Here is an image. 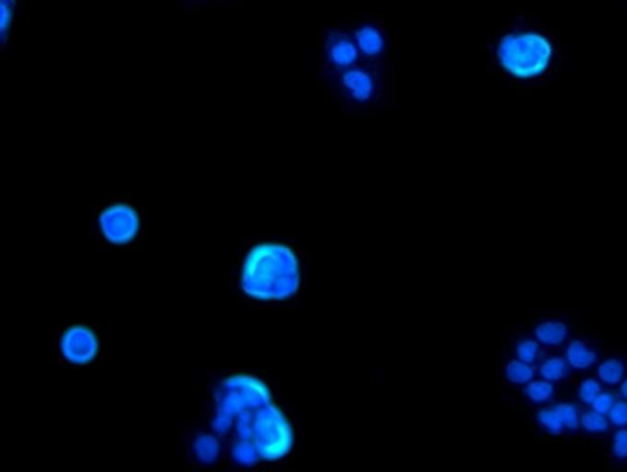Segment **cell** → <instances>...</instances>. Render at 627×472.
Listing matches in <instances>:
<instances>
[{"mask_svg":"<svg viewBox=\"0 0 627 472\" xmlns=\"http://www.w3.org/2000/svg\"><path fill=\"white\" fill-rule=\"evenodd\" d=\"M555 409L560 415L564 427L570 431H576L580 426L577 407L572 404H560V405L556 406Z\"/></svg>","mask_w":627,"mask_h":472,"instance_id":"18","label":"cell"},{"mask_svg":"<svg viewBox=\"0 0 627 472\" xmlns=\"http://www.w3.org/2000/svg\"><path fill=\"white\" fill-rule=\"evenodd\" d=\"M250 440L264 460H277L292 448L293 434L290 426L273 402L256 410L250 426Z\"/></svg>","mask_w":627,"mask_h":472,"instance_id":"4","label":"cell"},{"mask_svg":"<svg viewBox=\"0 0 627 472\" xmlns=\"http://www.w3.org/2000/svg\"><path fill=\"white\" fill-rule=\"evenodd\" d=\"M624 373H625L624 363L616 358H610L608 361L603 362L598 367V376H599L600 380L609 385L620 383L624 377Z\"/></svg>","mask_w":627,"mask_h":472,"instance_id":"12","label":"cell"},{"mask_svg":"<svg viewBox=\"0 0 627 472\" xmlns=\"http://www.w3.org/2000/svg\"><path fill=\"white\" fill-rule=\"evenodd\" d=\"M196 451L200 454L201 459L212 460L217 455V444L211 437H202L198 440Z\"/></svg>","mask_w":627,"mask_h":472,"instance_id":"22","label":"cell"},{"mask_svg":"<svg viewBox=\"0 0 627 472\" xmlns=\"http://www.w3.org/2000/svg\"><path fill=\"white\" fill-rule=\"evenodd\" d=\"M613 453L619 459L627 458V429H620L613 438Z\"/></svg>","mask_w":627,"mask_h":472,"instance_id":"23","label":"cell"},{"mask_svg":"<svg viewBox=\"0 0 627 472\" xmlns=\"http://www.w3.org/2000/svg\"><path fill=\"white\" fill-rule=\"evenodd\" d=\"M498 56L502 68L517 78H533L544 72L551 58V45L534 32L509 34L500 42Z\"/></svg>","mask_w":627,"mask_h":472,"instance_id":"2","label":"cell"},{"mask_svg":"<svg viewBox=\"0 0 627 472\" xmlns=\"http://www.w3.org/2000/svg\"><path fill=\"white\" fill-rule=\"evenodd\" d=\"M609 418L614 426H617V427L627 426V402L625 401L615 402L609 411Z\"/></svg>","mask_w":627,"mask_h":472,"instance_id":"21","label":"cell"},{"mask_svg":"<svg viewBox=\"0 0 627 472\" xmlns=\"http://www.w3.org/2000/svg\"><path fill=\"white\" fill-rule=\"evenodd\" d=\"M566 360L573 368L584 369L593 365L597 355L582 340H573L567 346Z\"/></svg>","mask_w":627,"mask_h":472,"instance_id":"10","label":"cell"},{"mask_svg":"<svg viewBox=\"0 0 627 472\" xmlns=\"http://www.w3.org/2000/svg\"><path fill=\"white\" fill-rule=\"evenodd\" d=\"M506 377L512 383H528L534 377V369L529 366V363L521 360H515L511 361L506 367Z\"/></svg>","mask_w":627,"mask_h":472,"instance_id":"14","label":"cell"},{"mask_svg":"<svg viewBox=\"0 0 627 472\" xmlns=\"http://www.w3.org/2000/svg\"><path fill=\"white\" fill-rule=\"evenodd\" d=\"M218 415L215 427L224 432L233 426L234 420L246 412L255 411L271 402L266 385L256 378L235 376L224 382L217 394Z\"/></svg>","mask_w":627,"mask_h":472,"instance_id":"3","label":"cell"},{"mask_svg":"<svg viewBox=\"0 0 627 472\" xmlns=\"http://www.w3.org/2000/svg\"><path fill=\"white\" fill-rule=\"evenodd\" d=\"M614 404H615V400L610 393H600L591 405L593 407L594 411L606 415V413H609Z\"/></svg>","mask_w":627,"mask_h":472,"instance_id":"24","label":"cell"},{"mask_svg":"<svg viewBox=\"0 0 627 472\" xmlns=\"http://www.w3.org/2000/svg\"><path fill=\"white\" fill-rule=\"evenodd\" d=\"M61 351L72 363L85 365L92 361L97 355L98 340L89 328L76 325L64 334L61 340Z\"/></svg>","mask_w":627,"mask_h":472,"instance_id":"6","label":"cell"},{"mask_svg":"<svg viewBox=\"0 0 627 472\" xmlns=\"http://www.w3.org/2000/svg\"><path fill=\"white\" fill-rule=\"evenodd\" d=\"M0 6H0L1 8V30H3V34H6V30L12 23L14 0H1Z\"/></svg>","mask_w":627,"mask_h":472,"instance_id":"25","label":"cell"},{"mask_svg":"<svg viewBox=\"0 0 627 472\" xmlns=\"http://www.w3.org/2000/svg\"><path fill=\"white\" fill-rule=\"evenodd\" d=\"M299 263L282 245H256L246 258L242 276L245 294L257 300H284L299 289Z\"/></svg>","mask_w":627,"mask_h":472,"instance_id":"1","label":"cell"},{"mask_svg":"<svg viewBox=\"0 0 627 472\" xmlns=\"http://www.w3.org/2000/svg\"><path fill=\"white\" fill-rule=\"evenodd\" d=\"M100 228L108 240L116 245L128 243L139 231V217L131 206L118 204L100 215Z\"/></svg>","mask_w":627,"mask_h":472,"instance_id":"5","label":"cell"},{"mask_svg":"<svg viewBox=\"0 0 627 472\" xmlns=\"http://www.w3.org/2000/svg\"><path fill=\"white\" fill-rule=\"evenodd\" d=\"M357 43L359 50L367 56H378L385 45L383 36L379 28L372 25H364L357 31Z\"/></svg>","mask_w":627,"mask_h":472,"instance_id":"9","label":"cell"},{"mask_svg":"<svg viewBox=\"0 0 627 472\" xmlns=\"http://www.w3.org/2000/svg\"><path fill=\"white\" fill-rule=\"evenodd\" d=\"M328 54L333 64L337 67H350L357 61L358 50L353 42L346 36H334L330 42Z\"/></svg>","mask_w":627,"mask_h":472,"instance_id":"8","label":"cell"},{"mask_svg":"<svg viewBox=\"0 0 627 472\" xmlns=\"http://www.w3.org/2000/svg\"><path fill=\"white\" fill-rule=\"evenodd\" d=\"M526 394L533 402H544L553 398L554 387L549 380H535L528 384Z\"/></svg>","mask_w":627,"mask_h":472,"instance_id":"15","label":"cell"},{"mask_svg":"<svg viewBox=\"0 0 627 472\" xmlns=\"http://www.w3.org/2000/svg\"><path fill=\"white\" fill-rule=\"evenodd\" d=\"M540 347L535 340H523L517 347V355L521 361L526 363H533L538 358Z\"/></svg>","mask_w":627,"mask_h":472,"instance_id":"20","label":"cell"},{"mask_svg":"<svg viewBox=\"0 0 627 472\" xmlns=\"http://www.w3.org/2000/svg\"><path fill=\"white\" fill-rule=\"evenodd\" d=\"M600 393H602V387L598 383V380H595L593 378H588V379L582 380L581 384H580V388H578L580 400L584 402V404H592L594 399Z\"/></svg>","mask_w":627,"mask_h":472,"instance_id":"19","label":"cell"},{"mask_svg":"<svg viewBox=\"0 0 627 472\" xmlns=\"http://www.w3.org/2000/svg\"><path fill=\"white\" fill-rule=\"evenodd\" d=\"M580 422L582 427L591 433H603L609 428V422L605 415L597 411H587L583 413Z\"/></svg>","mask_w":627,"mask_h":472,"instance_id":"17","label":"cell"},{"mask_svg":"<svg viewBox=\"0 0 627 472\" xmlns=\"http://www.w3.org/2000/svg\"><path fill=\"white\" fill-rule=\"evenodd\" d=\"M567 336V327L562 322L549 320L542 322L535 329V338L540 344L546 346L561 345Z\"/></svg>","mask_w":627,"mask_h":472,"instance_id":"11","label":"cell"},{"mask_svg":"<svg viewBox=\"0 0 627 472\" xmlns=\"http://www.w3.org/2000/svg\"><path fill=\"white\" fill-rule=\"evenodd\" d=\"M342 83L357 101H367L372 97L374 81L369 72L361 69H352L344 74Z\"/></svg>","mask_w":627,"mask_h":472,"instance_id":"7","label":"cell"},{"mask_svg":"<svg viewBox=\"0 0 627 472\" xmlns=\"http://www.w3.org/2000/svg\"><path fill=\"white\" fill-rule=\"evenodd\" d=\"M537 418L540 426L550 434H561L565 428L556 409H542L539 410Z\"/></svg>","mask_w":627,"mask_h":472,"instance_id":"16","label":"cell"},{"mask_svg":"<svg viewBox=\"0 0 627 472\" xmlns=\"http://www.w3.org/2000/svg\"><path fill=\"white\" fill-rule=\"evenodd\" d=\"M566 371V361L562 357L554 356V357H550V358L545 360L542 363L539 373H540L542 377L544 378L545 380L555 382V380H560V379L565 377Z\"/></svg>","mask_w":627,"mask_h":472,"instance_id":"13","label":"cell"},{"mask_svg":"<svg viewBox=\"0 0 627 472\" xmlns=\"http://www.w3.org/2000/svg\"><path fill=\"white\" fill-rule=\"evenodd\" d=\"M621 394L625 399H627V379L624 380V383L621 385Z\"/></svg>","mask_w":627,"mask_h":472,"instance_id":"26","label":"cell"}]
</instances>
